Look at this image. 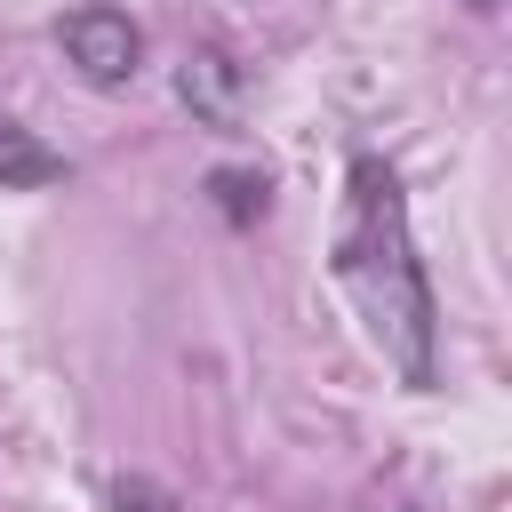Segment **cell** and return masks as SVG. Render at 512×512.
<instances>
[{
	"label": "cell",
	"mask_w": 512,
	"mask_h": 512,
	"mask_svg": "<svg viewBox=\"0 0 512 512\" xmlns=\"http://www.w3.org/2000/svg\"><path fill=\"white\" fill-rule=\"evenodd\" d=\"M328 272L352 296L368 344L392 360V376L408 392H432L440 384V296H432L416 232H408L400 168L376 160V152L344 160V208H336V232H328Z\"/></svg>",
	"instance_id": "6da1fadb"
},
{
	"label": "cell",
	"mask_w": 512,
	"mask_h": 512,
	"mask_svg": "<svg viewBox=\"0 0 512 512\" xmlns=\"http://www.w3.org/2000/svg\"><path fill=\"white\" fill-rule=\"evenodd\" d=\"M56 48H64V64H72L88 88H128L136 64H144V32H136V16H120V8H104V0L72 8V16L56 24Z\"/></svg>",
	"instance_id": "7a4b0ae2"
},
{
	"label": "cell",
	"mask_w": 512,
	"mask_h": 512,
	"mask_svg": "<svg viewBox=\"0 0 512 512\" xmlns=\"http://www.w3.org/2000/svg\"><path fill=\"white\" fill-rule=\"evenodd\" d=\"M176 96H184V112H192V120H208V128H240L248 72H240L224 48H192V56L176 64Z\"/></svg>",
	"instance_id": "3957f363"
},
{
	"label": "cell",
	"mask_w": 512,
	"mask_h": 512,
	"mask_svg": "<svg viewBox=\"0 0 512 512\" xmlns=\"http://www.w3.org/2000/svg\"><path fill=\"white\" fill-rule=\"evenodd\" d=\"M64 176H72V160L56 144H40L24 120L0 112V192H40V184H64Z\"/></svg>",
	"instance_id": "277c9868"
},
{
	"label": "cell",
	"mask_w": 512,
	"mask_h": 512,
	"mask_svg": "<svg viewBox=\"0 0 512 512\" xmlns=\"http://www.w3.org/2000/svg\"><path fill=\"white\" fill-rule=\"evenodd\" d=\"M208 192H216V216H224V224H256V216L272 208V176H264V168H216Z\"/></svg>",
	"instance_id": "5b68a950"
},
{
	"label": "cell",
	"mask_w": 512,
	"mask_h": 512,
	"mask_svg": "<svg viewBox=\"0 0 512 512\" xmlns=\"http://www.w3.org/2000/svg\"><path fill=\"white\" fill-rule=\"evenodd\" d=\"M112 512H184V504H176L160 480H144V472H120V480H112Z\"/></svg>",
	"instance_id": "8992f818"
},
{
	"label": "cell",
	"mask_w": 512,
	"mask_h": 512,
	"mask_svg": "<svg viewBox=\"0 0 512 512\" xmlns=\"http://www.w3.org/2000/svg\"><path fill=\"white\" fill-rule=\"evenodd\" d=\"M472 8H480V16H488V8H504V0H472Z\"/></svg>",
	"instance_id": "52a82bcc"
}]
</instances>
